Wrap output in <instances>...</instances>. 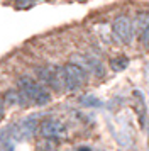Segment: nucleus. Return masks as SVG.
<instances>
[{
	"label": "nucleus",
	"instance_id": "1",
	"mask_svg": "<svg viewBox=\"0 0 149 151\" xmlns=\"http://www.w3.org/2000/svg\"><path fill=\"white\" fill-rule=\"evenodd\" d=\"M19 88H20V93L26 97L27 102H34L36 105H46L51 100V95L46 90L42 88L39 83L32 82L27 76H22L19 80Z\"/></svg>",
	"mask_w": 149,
	"mask_h": 151
},
{
	"label": "nucleus",
	"instance_id": "11",
	"mask_svg": "<svg viewBox=\"0 0 149 151\" xmlns=\"http://www.w3.org/2000/svg\"><path fill=\"white\" fill-rule=\"evenodd\" d=\"M2 99H4V102L9 104V105H12V104H20V93L19 92H14V90H9Z\"/></svg>",
	"mask_w": 149,
	"mask_h": 151
},
{
	"label": "nucleus",
	"instance_id": "14",
	"mask_svg": "<svg viewBox=\"0 0 149 151\" xmlns=\"http://www.w3.org/2000/svg\"><path fill=\"white\" fill-rule=\"evenodd\" d=\"M0 150H4V151H12V143H4V144H0Z\"/></svg>",
	"mask_w": 149,
	"mask_h": 151
},
{
	"label": "nucleus",
	"instance_id": "3",
	"mask_svg": "<svg viewBox=\"0 0 149 151\" xmlns=\"http://www.w3.org/2000/svg\"><path fill=\"white\" fill-rule=\"evenodd\" d=\"M39 78L41 82H44L46 85L53 87L54 90H64V73L63 68H56V66H47V68L39 70Z\"/></svg>",
	"mask_w": 149,
	"mask_h": 151
},
{
	"label": "nucleus",
	"instance_id": "13",
	"mask_svg": "<svg viewBox=\"0 0 149 151\" xmlns=\"http://www.w3.org/2000/svg\"><path fill=\"white\" fill-rule=\"evenodd\" d=\"M4 112H5V102H4V99L0 97V119L4 117Z\"/></svg>",
	"mask_w": 149,
	"mask_h": 151
},
{
	"label": "nucleus",
	"instance_id": "8",
	"mask_svg": "<svg viewBox=\"0 0 149 151\" xmlns=\"http://www.w3.org/2000/svg\"><path fill=\"white\" fill-rule=\"evenodd\" d=\"M148 19H149L148 12H139V14L135 15L134 22H132V31H134V32H142V31H144V27L149 24Z\"/></svg>",
	"mask_w": 149,
	"mask_h": 151
},
{
	"label": "nucleus",
	"instance_id": "2",
	"mask_svg": "<svg viewBox=\"0 0 149 151\" xmlns=\"http://www.w3.org/2000/svg\"><path fill=\"white\" fill-rule=\"evenodd\" d=\"M63 73H64L66 90H76L87 82V73L73 63H68L66 66H63Z\"/></svg>",
	"mask_w": 149,
	"mask_h": 151
},
{
	"label": "nucleus",
	"instance_id": "9",
	"mask_svg": "<svg viewBox=\"0 0 149 151\" xmlns=\"http://www.w3.org/2000/svg\"><path fill=\"white\" fill-rule=\"evenodd\" d=\"M127 65H129V60L125 58V56H117V58H114V60L110 61V66H112V70H115V71L125 70Z\"/></svg>",
	"mask_w": 149,
	"mask_h": 151
},
{
	"label": "nucleus",
	"instance_id": "15",
	"mask_svg": "<svg viewBox=\"0 0 149 151\" xmlns=\"http://www.w3.org/2000/svg\"><path fill=\"white\" fill-rule=\"evenodd\" d=\"M76 151H92L90 148H87V146H81V148H78Z\"/></svg>",
	"mask_w": 149,
	"mask_h": 151
},
{
	"label": "nucleus",
	"instance_id": "12",
	"mask_svg": "<svg viewBox=\"0 0 149 151\" xmlns=\"http://www.w3.org/2000/svg\"><path fill=\"white\" fill-rule=\"evenodd\" d=\"M141 41H142V44L146 46V48L149 49V24L144 27V31H142V34H141Z\"/></svg>",
	"mask_w": 149,
	"mask_h": 151
},
{
	"label": "nucleus",
	"instance_id": "4",
	"mask_svg": "<svg viewBox=\"0 0 149 151\" xmlns=\"http://www.w3.org/2000/svg\"><path fill=\"white\" fill-rule=\"evenodd\" d=\"M112 31H114L115 37L124 44H129L134 37V31H132V21L125 17V15H119L112 24Z\"/></svg>",
	"mask_w": 149,
	"mask_h": 151
},
{
	"label": "nucleus",
	"instance_id": "10",
	"mask_svg": "<svg viewBox=\"0 0 149 151\" xmlns=\"http://www.w3.org/2000/svg\"><path fill=\"white\" fill-rule=\"evenodd\" d=\"M80 102L87 107H100L102 105V100H98L95 95H83L80 99Z\"/></svg>",
	"mask_w": 149,
	"mask_h": 151
},
{
	"label": "nucleus",
	"instance_id": "6",
	"mask_svg": "<svg viewBox=\"0 0 149 151\" xmlns=\"http://www.w3.org/2000/svg\"><path fill=\"white\" fill-rule=\"evenodd\" d=\"M71 63L76 65V66H80L85 73H87V70H90V71H93L95 75H98V76L103 75V65L98 60L92 58V56H74Z\"/></svg>",
	"mask_w": 149,
	"mask_h": 151
},
{
	"label": "nucleus",
	"instance_id": "5",
	"mask_svg": "<svg viewBox=\"0 0 149 151\" xmlns=\"http://www.w3.org/2000/svg\"><path fill=\"white\" fill-rule=\"evenodd\" d=\"M39 132L46 139H61L66 136V126L61 121L47 119V121H42L39 124Z\"/></svg>",
	"mask_w": 149,
	"mask_h": 151
},
{
	"label": "nucleus",
	"instance_id": "7",
	"mask_svg": "<svg viewBox=\"0 0 149 151\" xmlns=\"http://www.w3.org/2000/svg\"><path fill=\"white\" fill-rule=\"evenodd\" d=\"M36 117H29L26 121H22L20 124H17L12 131V137L15 139H24V137H29L34 134V131L37 127V122H34Z\"/></svg>",
	"mask_w": 149,
	"mask_h": 151
}]
</instances>
